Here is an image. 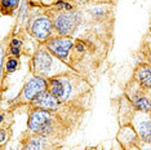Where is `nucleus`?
<instances>
[{
    "mask_svg": "<svg viewBox=\"0 0 151 150\" xmlns=\"http://www.w3.org/2000/svg\"><path fill=\"white\" fill-rule=\"evenodd\" d=\"M83 123L45 109H27V131L66 142Z\"/></svg>",
    "mask_w": 151,
    "mask_h": 150,
    "instance_id": "obj_1",
    "label": "nucleus"
},
{
    "mask_svg": "<svg viewBox=\"0 0 151 150\" xmlns=\"http://www.w3.org/2000/svg\"><path fill=\"white\" fill-rule=\"evenodd\" d=\"M47 91H49L60 101L76 105L92 111L94 86L75 71L48 79Z\"/></svg>",
    "mask_w": 151,
    "mask_h": 150,
    "instance_id": "obj_2",
    "label": "nucleus"
},
{
    "mask_svg": "<svg viewBox=\"0 0 151 150\" xmlns=\"http://www.w3.org/2000/svg\"><path fill=\"white\" fill-rule=\"evenodd\" d=\"M119 125H132L142 142L151 144V114L137 110L124 94L111 98Z\"/></svg>",
    "mask_w": 151,
    "mask_h": 150,
    "instance_id": "obj_3",
    "label": "nucleus"
},
{
    "mask_svg": "<svg viewBox=\"0 0 151 150\" xmlns=\"http://www.w3.org/2000/svg\"><path fill=\"white\" fill-rule=\"evenodd\" d=\"M74 71L70 66H67L62 60H60L57 56L48 50L44 44H40L36 48L29 60V73L32 76H39L44 79L58 76V75L67 74Z\"/></svg>",
    "mask_w": 151,
    "mask_h": 150,
    "instance_id": "obj_4",
    "label": "nucleus"
},
{
    "mask_svg": "<svg viewBox=\"0 0 151 150\" xmlns=\"http://www.w3.org/2000/svg\"><path fill=\"white\" fill-rule=\"evenodd\" d=\"M22 26H25L29 35L34 40H36L39 44L47 43L49 39H52L53 36L57 35L52 18L48 14L47 9L42 8V6L29 4L26 18L23 21Z\"/></svg>",
    "mask_w": 151,
    "mask_h": 150,
    "instance_id": "obj_5",
    "label": "nucleus"
},
{
    "mask_svg": "<svg viewBox=\"0 0 151 150\" xmlns=\"http://www.w3.org/2000/svg\"><path fill=\"white\" fill-rule=\"evenodd\" d=\"M39 45L40 44L29 35L25 26L14 23L11 31L1 40V56H13L17 58L26 56L31 58Z\"/></svg>",
    "mask_w": 151,
    "mask_h": 150,
    "instance_id": "obj_6",
    "label": "nucleus"
},
{
    "mask_svg": "<svg viewBox=\"0 0 151 150\" xmlns=\"http://www.w3.org/2000/svg\"><path fill=\"white\" fill-rule=\"evenodd\" d=\"M48 89V80L44 78L32 76L23 84L22 89L14 98L8 100V107L12 111H17L19 107H29L35 98ZM5 107V106H3Z\"/></svg>",
    "mask_w": 151,
    "mask_h": 150,
    "instance_id": "obj_7",
    "label": "nucleus"
},
{
    "mask_svg": "<svg viewBox=\"0 0 151 150\" xmlns=\"http://www.w3.org/2000/svg\"><path fill=\"white\" fill-rule=\"evenodd\" d=\"M18 142L21 145V150H63L66 144L48 136L31 133L27 129L21 133Z\"/></svg>",
    "mask_w": 151,
    "mask_h": 150,
    "instance_id": "obj_8",
    "label": "nucleus"
},
{
    "mask_svg": "<svg viewBox=\"0 0 151 150\" xmlns=\"http://www.w3.org/2000/svg\"><path fill=\"white\" fill-rule=\"evenodd\" d=\"M123 94L130 101V104L137 110L150 112L151 114V98L149 97L147 89L139 86L137 81L130 78L123 88Z\"/></svg>",
    "mask_w": 151,
    "mask_h": 150,
    "instance_id": "obj_9",
    "label": "nucleus"
},
{
    "mask_svg": "<svg viewBox=\"0 0 151 150\" xmlns=\"http://www.w3.org/2000/svg\"><path fill=\"white\" fill-rule=\"evenodd\" d=\"M116 142L119 144L120 149L128 150L133 146H138L141 144V140L132 125H119V131L116 133Z\"/></svg>",
    "mask_w": 151,
    "mask_h": 150,
    "instance_id": "obj_10",
    "label": "nucleus"
},
{
    "mask_svg": "<svg viewBox=\"0 0 151 150\" xmlns=\"http://www.w3.org/2000/svg\"><path fill=\"white\" fill-rule=\"evenodd\" d=\"M130 78H133L143 88L151 89V65L146 62H137Z\"/></svg>",
    "mask_w": 151,
    "mask_h": 150,
    "instance_id": "obj_11",
    "label": "nucleus"
},
{
    "mask_svg": "<svg viewBox=\"0 0 151 150\" xmlns=\"http://www.w3.org/2000/svg\"><path fill=\"white\" fill-rule=\"evenodd\" d=\"M134 57L138 62H146L151 65V31H147L142 36L138 49L136 50Z\"/></svg>",
    "mask_w": 151,
    "mask_h": 150,
    "instance_id": "obj_12",
    "label": "nucleus"
},
{
    "mask_svg": "<svg viewBox=\"0 0 151 150\" xmlns=\"http://www.w3.org/2000/svg\"><path fill=\"white\" fill-rule=\"evenodd\" d=\"M22 0H0V12L3 17H14L21 8Z\"/></svg>",
    "mask_w": 151,
    "mask_h": 150,
    "instance_id": "obj_13",
    "label": "nucleus"
},
{
    "mask_svg": "<svg viewBox=\"0 0 151 150\" xmlns=\"http://www.w3.org/2000/svg\"><path fill=\"white\" fill-rule=\"evenodd\" d=\"M13 135V127H0V148L5 150V145L9 144Z\"/></svg>",
    "mask_w": 151,
    "mask_h": 150,
    "instance_id": "obj_14",
    "label": "nucleus"
},
{
    "mask_svg": "<svg viewBox=\"0 0 151 150\" xmlns=\"http://www.w3.org/2000/svg\"><path fill=\"white\" fill-rule=\"evenodd\" d=\"M30 5H35V6H42V8H50L53 6L58 0H26Z\"/></svg>",
    "mask_w": 151,
    "mask_h": 150,
    "instance_id": "obj_15",
    "label": "nucleus"
},
{
    "mask_svg": "<svg viewBox=\"0 0 151 150\" xmlns=\"http://www.w3.org/2000/svg\"><path fill=\"white\" fill-rule=\"evenodd\" d=\"M139 149H141V150H151V144H149V142H142V141H141Z\"/></svg>",
    "mask_w": 151,
    "mask_h": 150,
    "instance_id": "obj_16",
    "label": "nucleus"
},
{
    "mask_svg": "<svg viewBox=\"0 0 151 150\" xmlns=\"http://www.w3.org/2000/svg\"><path fill=\"white\" fill-rule=\"evenodd\" d=\"M85 150H105L102 145H97V146H85Z\"/></svg>",
    "mask_w": 151,
    "mask_h": 150,
    "instance_id": "obj_17",
    "label": "nucleus"
},
{
    "mask_svg": "<svg viewBox=\"0 0 151 150\" xmlns=\"http://www.w3.org/2000/svg\"><path fill=\"white\" fill-rule=\"evenodd\" d=\"M149 31H151V18H150V22H149Z\"/></svg>",
    "mask_w": 151,
    "mask_h": 150,
    "instance_id": "obj_18",
    "label": "nucleus"
},
{
    "mask_svg": "<svg viewBox=\"0 0 151 150\" xmlns=\"http://www.w3.org/2000/svg\"><path fill=\"white\" fill-rule=\"evenodd\" d=\"M147 93H149V97L151 98V89H147Z\"/></svg>",
    "mask_w": 151,
    "mask_h": 150,
    "instance_id": "obj_19",
    "label": "nucleus"
}]
</instances>
